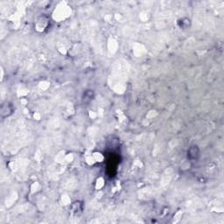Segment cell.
I'll use <instances>...</instances> for the list:
<instances>
[{
	"instance_id": "1",
	"label": "cell",
	"mask_w": 224,
	"mask_h": 224,
	"mask_svg": "<svg viewBox=\"0 0 224 224\" xmlns=\"http://www.w3.org/2000/svg\"><path fill=\"white\" fill-rule=\"evenodd\" d=\"M199 155V151L197 146H193L188 151V157L190 159H196V157Z\"/></svg>"
}]
</instances>
